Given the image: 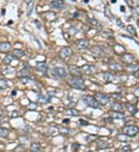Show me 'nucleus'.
<instances>
[{
  "label": "nucleus",
  "instance_id": "f257e3e1",
  "mask_svg": "<svg viewBox=\"0 0 139 152\" xmlns=\"http://www.w3.org/2000/svg\"><path fill=\"white\" fill-rule=\"evenodd\" d=\"M68 84L71 87L79 89V90H84L85 89V85L81 78L73 77L70 78L68 80Z\"/></svg>",
  "mask_w": 139,
  "mask_h": 152
},
{
  "label": "nucleus",
  "instance_id": "f03ea898",
  "mask_svg": "<svg viewBox=\"0 0 139 152\" xmlns=\"http://www.w3.org/2000/svg\"><path fill=\"white\" fill-rule=\"evenodd\" d=\"M82 100L87 106H89L92 108H99V103L97 102L96 99L94 97L90 95H84L82 97Z\"/></svg>",
  "mask_w": 139,
  "mask_h": 152
},
{
  "label": "nucleus",
  "instance_id": "7ed1b4c3",
  "mask_svg": "<svg viewBox=\"0 0 139 152\" xmlns=\"http://www.w3.org/2000/svg\"><path fill=\"white\" fill-rule=\"evenodd\" d=\"M139 132V128L136 126L133 125H128L124 128V134L129 137L135 136Z\"/></svg>",
  "mask_w": 139,
  "mask_h": 152
},
{
  "label": "nucleus",
  "instance_id": "20e7f679",
  "mask_svg": "<svg viewBox=\"0 0 139 152\" xmlns=\"http://www.w3.org/2000/svg\"><path fill=\"white\" fill-rule=\"evenodd\" d=\"M52 75L57 78H63L67 77V73L63 68L55 67L52 69Z\"/></svg>",
  "mask_w": 139,
  "mask_h": 152
},
{
  "label": "nucleus",
  "instance_id": "39448f33",
  "mask_svg": "<svg viewBox=\"0 0 139 152\" xmlns=\"http://www.w3.org/2000/svg\"><path fill=\"white\" fill-rule=\"evenodd\" d=\"M94 98L96 99V101L99 103V105L100 104L101 105H106L109 102V98L104 94H101V93L95 94Z\"/></svg>",
  "mask_w": 139,
  "mask_h": 152
},
{
  "label": "nucleus",
  "instance_id": "423d86ee",
  "mask_svg": "<svg viewBox=\"0 0 139 152\" xmlns=\"http://www.w3.org/2000/svg\"><path fill=\"white\" fill-rule=\"evenodd\" d=\"M82 73H84L86 75H91L96 72V68L94 65L90 64H85L83 67L80 68Z\"/></svg>",
  "mask_w": 139,
  "mask_h": 152
},
{
  "label": "nucleus",
  "instance_id": "0eeeda50",
  "mask_svg": "<svg viewBox=\"0 0 139 152\" xmlns=\"http://www.w3.org/2000/svg\"><path fill=\"white\" fill-rule=\"evenodd\" d=\"M72 55H73V50L70 47H63L60 52V57L63 59L71 56Z\"/></svg>",
  "mask_w": 139,
  "mask_h": 152
},
{
  "label": "nucleus",
  "instance_id": "6e6552de",
  "mask_svg": "<svg viewBox=\"0 0 139 152\" xmlns=\"http://www.w3.org/2000/svg\"><path fill=\"white\" fill-rule=\"evenodd\" d=\"M69 69H70V74L74 77L80 78L82 75V72L80 68L75 66V65H70V66H69Z\"/></svg>",
  "mask_w": 139,
  "mask_h": 152
},
{
  "label": "nucleus",
  "instance_id": "1a4fd4ad",
  "mask_svg": "<svg viewBox=\"0 0 139 152\" xmlns=\"http://www.w3.org/2000/svg\"><path fill=\"white\" fill-rule=\"evenodd\" d=\"M36 68H37V71L42 72L43 74H47V72L48 66L45 62H38Z\"/></svg>",
  "mask_w": 139,
  "mask_h": 152
},
{
  "label": "nucleus",
  "instance_id": "9d476101",
  "mask_svg": "<svg viewBox=\"0 0 139 152\" xmlns=\"http://www.w3.org/2000/svg\"><path fill=\"white\" fill-rule=\"evenodd\" d=\"M51 5L53 8L61 9L64 7L65 2H64V0H53L51 3Z\"/></svg>",
  "mask_w": 139,
  "mask_h": 152
},
{
  "label": "nucleus",
  "instance_id": "9b49d317",
  "mask_svg": "<svg viewBox=\"0 0 139 152\" xmlns=\"http://www.w3.org/2000/svg\"><path fill=\"white\" fill-rule=\"evenodd\" d=\"M11 44L9 42H0V52L1 53H5L9 51L11 49Z\"/></svg>",
  "mask_w": 139,
  "mask_h": 152
},
{
  "label": "nucleus",
  "instance_id": "f8f14e48",
  "mask_svg": "<svg viewBox=\"0 0 139 152\" xmlns=\"http://www.w3.org/2000/svg\"><path fill=\"white\" fill-rule=\"evenodd\" d=\"M90 41L88 39H80V41L77 42L76 46L79 49H84L88 47L89 45Z\"/></svg>",
  "mask_w": 139,
  "mask_h": 152
},
{
  "label": "nucleus",
  "instance_id": "ddd939ff",
  "mask_svg": "<svg viewBox=\"0 0 139 152\" xmlns=\"http://www.w3.org/2000/svg\"><path fill=\"white\" fill-rule=\"evenodd\" d=\"M110 116L112 119H123L125 118V115L122 112L119 111H113L110 113Z\"/></svg>",
  "mask_w": 139,
  "mask_h": 152
},
{
  "label": "nucleus",
  "instance_id": "4468645a",
  "mask_svg": "<svg viewBox=\"0 0 139 152\" xmlns=\"http://www.w3.org/2000/svg\"><path fill=\"white\" fill-rule=\"evenodd\" d=\"M26 4H27V14L28 16L31 15V13H33V5H34V3H33V0H26Z\"/></svg>",
  "mask_w": 139,
  "mask_h": 152
},
{
  "label": "nucleus",
  "instance_id": "2eb2a0df",
  "mask_svg": "<svg viewBox=\"0 0 139 152\" xmlns=\"http://www.w3.org/2000/svg\"><path fill=\"white\" fill-rule=\"evenodd\" d=\"M13 56L16 57L17 59H20V58L25 55V52L23 50H20V49H14L13 51Z\"/></svg>",
  "mask_w": 139,
  "mask_h": 152
},
{
  "label": "nucleus",
  "instance_id": "dca6fc26",
  "mask_svg": "<svg viewBox=\"0 0 139 152\" xmlns=\"http://www.w3.org/2000/svg\"><path fill=\"white\" fill-rule=\"evenodd\" d=\"M104 79L106 82H111L114 79V75L110 74L109 72H105L104 74Z\"/></svg>",
  "mask_w": 139,
  "mask_h": 152
},
{
  "label": "nucleus",
  "instance_id": "f3484780",
  "mask_svg": "<svg viewBox=\"0 0 139 152\" xmlns=\"http://www.w3.org/2000/svg\"><path fill=\"white\" fill-rule=\"evenodd\" d=\"M124 62H125L126 63L131 64L134 61V57L131 54H125L123 56Z\"/></svg>",
  "mask_w": 139,
  "mask_h": 152
},
{
  "label": "nucleus",
  "instance_id": "a211bd4d",
  "mask_svg": "<svg viewBox=\"0 0 139 152\" xmlns=\"http://www.w3.org/2000/svg\"><path fill=\"white\" fill-rule=\"evenodd\" d=\"M111 109H112L114 111L122 112V111H123V107H122V105H121V104L114 102V103H113L111 105Z\"/></svg>",
  "mask_w": 139,
  "mask_h": 152
},
{
  "label": "nucleus",
  "instance_id": "6ab92c4d",
  "mask_svg": "<svg viewBox=\"0 0 139 152\" xmlns=\"http://www.w3.org/2000/svg\"><path fill=\"white\" fill-rule=\"evenodd\" d=\"M9 135V130L5 128H0V137L3 138H8Z\"/></svg>",
  "mask_w": 139,
  "mask_h": 152
},
{
  "label": "nucleus",
  "instance_id": "aec40b11",
  "mask_svg": "<svg viewBox=\"0 0 139 152\" xmlns=\"http://www.w3.org/2000/svg\"><path fill=\"white\" fill-rule=\"evenodd\" d=\"M41 146L38 143H32L30 145V150L33 152H39L40 151Z\"/></svg>",
  "mask_w": 139,
  "mask_h": 152
},
{
  "label": "nucleus",
  "instance_id": "412c9836",
  "mask_svg": "<svg viewBox=\"0 0 139 152\" xmlns=\"http://www.w3.org/2000/svg\"><path fill=\"white\" fill-rule=\"evenodd\" d=\"M38 101L39 103L42 104H46L49 101V98L47 96L44 95H39V97H38Z\"/></svg>",
  "mask_w": 139,
  "mask_h": 152
},
{
  "label": "nucleus",
  "instance_id": "4be33fe9",
  "mask_svg": "<svg viewBox=\"0 0 139 152\" xmlns=\"http://www.w3.org/2000/svg\"><path fill=\"white\" fill-rule=\"evenodd\" d=\"M9 87L8 82L4 79H0V91L5 90Z\"/></svg>",
  "mask_w": 139,
  "mask_h": 152
},
{
  "label": "nucleus",
  "instance_id": "5701e85b",
  "mask_svg": "<svg viewBox=\"0 0 139 152\" xmlns=\"http://www.w3.org/2000/svg\"><path fill=\"white\" fill-rule=\"evenodd\" d=\"M29 74V72H28V69H26V68H24V69L21 70L20 72H19L17 73V75H18V77H19L20 78H24V77H27V75Z\"/></svg>",
  "mask_w": 139,
  "mask_h": 152
},
{
  "label": "nucleus",
  "instance_id": "b1692460",
  "mask_svg": "<svg viewBox=\"0 0 139 152\" xmlns=\"http://www.w3.org/2000/svg\"><path fill=\"white\" fill-rule=\"evenodd\" d=\"M89 22L91 24L92 26H94V27H97V28H100L101 27V24L98 21L94 19V18H90Z\"/></svg>",
  "mask_w": 139,
  "mask_h": 152
},
{
  "label": "nucleus",
  "instance_id": "393cba45",
  "mask_svg": "<svg viewBox=\"0 0 139 152\" xmlns=\"http://www.w3.org/2000/svg\"><path fill=\"white\" fill-rule=\"evenodd\" d=\"M14 59H15V57L12 56L10 55H6V56L4 58V62H5L6 64H9Z\"/></svg>",
  "mask_w": 139,
  "mask_h": 152
},
{
  "label": "nucleus",
  "instance_id": "a878e982",
  "mask_svg": "<svg viewBox=\"0 0 139 152\" xmlns=\"http://www.w3.org/2000/svg\"><path fill=\"white\" fill-rule=\"evenodd\" d=\"M97 146L100 149H105V148H107L108 147V144L106 142L103 141H99L97 142Z\"/></svg>",
  "mask_w": 139,
  "mask_h": 152
},
{
  "label": "nucleus",
  "instance_id": "bb28decb",
  "mask_svg": "<svg viewBox=\"0 0 139 152\" xmlns=\"http://www.w3.org/2000/svg\"><path fill=\"white\" fill-rule=\"evenodd\" d=\"M110 68L112 70H114V71H121L122 69V67H121L120 64L114 63V64H110Z\"/></svg>",
  "mask_w": 139,
  "mask_h": 152
},
{
  "label": "nucleus",
  "instance_id": "cd10ccee",
  "mask_svg": "<svg viewBox=\"0 0 139 152\" xmlns=\"http://www.w3.org/2000/svg\"><path fill=\"white\" fill-rule=\"evenodd\" d=\"M127 109L132 114H135L137 112L136 108L134 106L131 105V104H127Z\"/></svg>",
  "mask_w": 139,
  "mask_h": 152
},
{
  "label": "nucleus",
  "instance_id": "c85d7f7f",
  "mask_svg": "<svg viewBox=\"0 0 139 152\" xmlns=\"http://www.w3.org/2000/svg\"><path fill=\"white\" fill-rule=\"evenodd\" d=\"M127 30L131 34V35H133V36H136V30H135V28L133 26H131V25H129L127 27Z\"/></svg>",
  "mask_w": 139,
  "mask_h": 152
},
{
  "label": "nucleus",
  "instance_id": "c756f323",
  "mask_svg": "<svg viewBox=\"0 0 139 152\" xmlns=\"http://www.w3.org/2000/svg\"><path fill=\"white\" fill-rule=\"evenodd\" d=\"M11 68H12L11 67H8L7 68H5V69L3 71V73L4 74V75H10V74H13V72H14V68L11 70V71H9Z\"/></svg>",
  "mask_w": 139,
  "mask_h": 152
},
{
  "label": "nucleus",
  "instance_id": "7c9ffc66",
  "mask_svg": "<svg viewBox=\"0 0 139 152\" xmlns=\"http://www.w3.org/2000/svg\"><path fill=\"white\" fill-rule=\"evenodd\" d=\"M67 112H68L67 114H70V115H74V116H77L79 114L78 111L74 110V109H70V110H69Z\"/></svg>",
  "mask_w": 139,
  "mask_h": 152
},
{
  "label": "nucleus",
  "instance_id": "2f4dec72",
  "mask_svg": "<svg viewBox=\"0 0 139 152\" xmlns=\"http://www.w3.org/2000/svg\"><path fill=\"white\" fill-rule=\"evenodd\" d=\"M20 80L23 84H27V83H29V82H31V80L29 79L28 77H24V78H20Z\"/></svg>",
  "mask_w": 139,
  "mask_h": 152
},
{
  "label": "nucleus",
  "instance_id": "473e14b6",
  "mask_svg": "<svg viewBox=\"0 0 139 152\" xmlns=\"http://www.w3.org/2000/svg\"><path fill=\"white\" fill-rule=\"evenodd\" d=\"M131 150V147L130 145H126L122 147V151L123 152H129Z\"/></svg>",
  "mask_w": 139,
  "mask_h": 152
},
{
  "label": "nucleus",
  "instance_id": "72a5a7b5",
  "mask_svg": "<svg viewBox=\"0 0 139 152\" xmlns=\"http://www.w3.org/2000/svg\"><path fill=\"white\" fill-rule=\"evenodd\" d=\"M5 118H3V117H2L1 115H0V125L2 124H3V123H5V121H6V120H5Z\"/></svg>",
  "mask_w": 139,
  "mask_h": 152
},
{
  "label": "nucleus",
  "instance_id": "f704fd0d",
  "mask_svg": "<svg viewBox=\"0 0 139 152\" xmlns=\"http://www.w3.org/2000/svg\"><path fill=\"white\" fill-rule=\"evenodd\" d=\"M125 2H126L128 5L130 6V7L133 5V1H132V0H125Z\"/></svg>",
  "mask_w": 139,
  "mask_h": 152
},
{
  "label": "nucleus",
  "instance_id": "c9c22d12",
  "mask_svg": "<svg viewBox=\"0 0 139 152\" xmlns=\"http://www.w3.org/2000/svg\"><path fill=\"white\" fill-rule=\"evenodd\" d=\"M134 77L137 78H138L139 79V69L137 70L136 72H134Z\"/></svg>",
  "mask_w": 139,
  "mask_h": 152
},
{
  "label": "nucleus",
  "instance_id": "e433bc0d",
  "mask_svg": "<svg viewBox=\"0 0 139 152\" xmlns=\"http://www.w3.org/2000/svg\"><path fill=\"white\" fill-rule=\"evenodd\" d=\"M117 25L119 26H123V23L121 22V19H118V20H117Z\"/></svg>",
  "mask_w": 139,
  "mask_h": 152
},
{
  "label": "nucleus",
  "instance_id": "4c0bfd02",
  "mask_svg": "<svg viewBox=\"0 0 139 152\" xmlns=\"http://www.w3.org/2000/svg\"><path fill=\"white\" fill-rule=\"evenodd\" d=\"M80 123L82 124V125H84V126H86V125H87L88 124V123L87 122H86V121H80Z\"/></svg>",
  "mask_w": 139,
  "mask_h": 152
},
{
  "label": "nucleus",
  "instance_id": "58836bf2",
  "mask_svg": "<svg viewBox=\"0 0 139 152\" xmlns=\"http://www.w3.org/2000/svg\"><path fill=\"white\" fill-rule=\"evenodd\" d=\"M116 95H117V94H115V95H114V94H113V95H112V96H113V97H115ZM117 98H118V99H119V98H121V94H118V96H117Z\"/></svg>",
  "mask_w": 139,
  "mask_h": 152
},
{
  "label": "nucleus",
  "instance_id": "ea45409f",
  "mask_svg": "<svg viewBox=\"0 0 139 152\" xmlns=\"http://www.w3.org/2000/svg\"><path fill=\"white\" fill-rule=\"evenodd\" d=\"M16 91H13V92H12V95H13V96H14V95H16Z\"/></svg>",
  "mask_w": 139,
  "mask_h": 152
},
{
  "label": "nucleus",
  "instance_id": "a19ab883",
  "mask_svg": "<svg viewBox=\"0 0 139 152\" xmlns=\"http://www.w3.org/2000/svg\"><path fill=\"white\" fill-rule=\"evenodd\" d=\"M0 144H1V142H0Z\"/></svg>",
  "mask_w": 139,
  "mask_h": 152
}]
</instances>
